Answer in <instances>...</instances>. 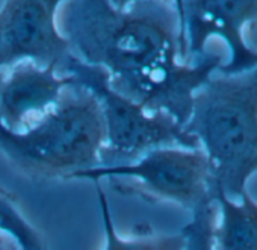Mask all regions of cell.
I'll return each instance as SVG.
<instances>
[{
	"instance_id": "1",
	"label": "cell",
	"mask_w": 257,
	"mask_h": 250,
	"mask_svg": "<svg viewBox=\"0 0 257 250\" xmlns=\"http://www.w3.org/2000/svg\"><path fill=\"white\" fill-rule=\"evenodd\" d=\"M58 28L71 53L103 68L115 91L183 126L197 91L222 65V58L212 53L185 62L173 0H147L124 10L109 0H65Z\"/></svg>"
},
{
	"instance_id": "2",
	"label": "cell",
	"mask_w": 257,
	"mask_h": 250,
	"mask_svg": "<svg viewBox=\"0 0 257 250\" xmlns=\"http://www.w3.org/2000/svg\"><path fill=\"white\" fill-rule=\"evenodd\" d=\"M185 129L209 159L213 191L230 197L248 193L257 173V67L237 74L216 71L197 91Z\"/></svg>"
},
{
	"instance_id": "3",
	"label": "cell",
	"mask_w": 257,
	"mask_h": 250,
	"mask_svg": "<svg viewBox=\"0 0 257 250\" xmlns=\"http://www.w3.org/2000/svg\"><path fill=\"white\" fill-rule=\"evenodd\" d=\"M104 123L95 96L76 80L56 108L25 132L0 126V155L34 181L73 179L101 162Z\"/></svg>"
},
{
	"instance_id": "4",
	"label": "cell",
	"mask_w": 257,
	"mask_h": 250,
	"mask_svg": "<svg viewBox=\"0 0 257 250\" xmlns=\"http://www.w3.org/2000/svg\"><path fill=\"white\" fill-rule=\"evenodd\" d=\"M61 74H70L89 90L101 109L104 123V149L100 165L131 162L149 150L165 146L200 147L183 124L165 112H153L115 91L107 73L88 65L74 55L65 62Z\"/></svg>"
},
{
	"instance_id": "5",
	"label": "cell",
	"mask_w": 257,
	"mask_h": 250,
	"mask_svg": "<svg viewBox=\"0 0 257 250\" xmlns=\"http://www.w3.org/2000/svg\"><path fill=\"white\" fill-rule=\"evenodd\" d=\"M73 179L106 181L119 194L179 205L191 212L213 200L210 164L200 147H158L131 162L97 165Z\"/></svg>"
},
{
	"instance_id": "6",
	"label": "cell",
	"mask_w": 257,
	"mask_h": 250,
	"mask_svg": "<svg viewBox=\"0 0 257 250\" xmlns=\"http://www.w3.org/2000/svg\"><path fill=\"white\" fill-rule=\"evenodd\" d=\"M180 40L185 62L207 55L206 44L221 38L230 52L221 74H237L257 67V50L243 37L248 23L257 20V0H182Z\"/></svg>"
},
{
	"instance_id": "7",
	"label": "cell",
	"mask_w": 257,
	"mask_h": 250,
	"mask_svg": "<svg viewBox=\"0 0 257 250\" xmlns=\"http://www.w3.org/2000/svg\"><path fill=\"white\" fill-rule=\"evenodd\" d=\"M65 0H4L0 7V71L31 61L55 65L61 73L73 56L58 28V11Z\"/></svg>"
},
{
	"instance_id": "8",
	"label": "cell",
	"mask_w": 257,
	"mask_h": 250,
	"mask_svg": "<svg viewBox=\"0 0 257 250\" xmlns=\"http://www.w3.org/2000/svg\"><path fill=\"white\" fill-rule=\"evenodd\" d=\"M74 79L61 74L55 65L31 61L14 64L0 71V126L25 132L47 117L59 103Z\"/></svg>"
},
{
	"instance_id": "9",
	"label": "cell",
	"mask_w": 257,
	"mask_h": 250,
	"mask_svg": "<svg viewBox=\"0 0 257 250\" xmlns=\"http://www.w3.org/2000/svg\"><path fill=\"white\" fill-rule=\"evenodd\" d=\"M212 199L215 203L213 250H257V202L248 193L230 197L213 191Z\"/></svg>"
},
{
	"instance_id": "10",
	"label": "cell",
	"mask_w": 257,
	"mask_h": 250,
	"mask_svg": "<svg viewBox=\"0 0 257 250\" xmlns=\"http://www.w3.org/2000/svg\"><path fill=\"white\" fill-rule=\"evenodd\" d=\"M95 184V196L97 205L101 215L103 233H104V245L103 250H183V236L182 233H156L150 227L138 229L135 235L124 236L119 235L110 205L107 202V196L103 191L101 182Z\"/></svg>"
},
{
	"instance_id": "11",
	"label": "cell",
	"mask_w": 257,
	"mask_h": 250,
	"mask_svg": "<svg viewBox=\"0 0 257 250\" xmlns=\"http://www.w3.org/2000/svg\"><path fill=\"white\" fill-rule=\"evenodd\" d=\"M0 235L13 238L22 250H49L41 230L28 218L19 200L0 187Z\"/></svg>"
},
{
	"instance_id": "12",
	"label": "cell",
	"mask_w": 257,
	"mask_h": 250,
	"mask_svg": "<svg viewBox=\"0 0 257 250\" xmlns=\"http://www.w3.org/2000/svg\"><path fill=\"white\" fill-rule=\"evenodd\" d=\"M191 221L180 230L183 250H213L212 227L215 221V203L209 200L194 209Z\"/></svg>"
},
{
	"instance_id": "13",
	"label": "cell",
	"mask_w": 257,
	"mask_h": 250,
	"mask_svg": "<svg viewBox=\"0 0 257 250\" xmlns=\"http://www.w3.org/2000/svg\"><path fill=\"white\" fill-rule=\"evenodd\" d=\"M0 250H22V247L13 238L0 235Z\"/></svg>"
},
{
	"instance_id": "14",
	"label": "cell",
	"mask_w": 257,
	"mask_h": 250,
	"mask_svg": "<svg viewBox=\"0 0 257 250\" xmlns=\"http://www.w3.org/2000/svg\"><path fill=\"white\" fill-rule=\"evenodd\" d=\"M109 2L119 8V10H124V8H128V7H132L135 4H141V2H147V0H109Z\"/></svg>"
},
{
	"instance_id": "15",
	"label": "cell",
	"mask_w": 257,
	"mask_h": 250,
	"mask_svg": "<svg viewBox=\"0 0 257 250\" xmlns=\"http://www.w3.org/2000/svg\"><path fill=\"white\" fill-rule=\"evenodd\" d=\"M174 2V7H176V11H177V16H180V7H182V0H173ZM180 22V20H179Z\"/></svg>"
}]
</instances>
